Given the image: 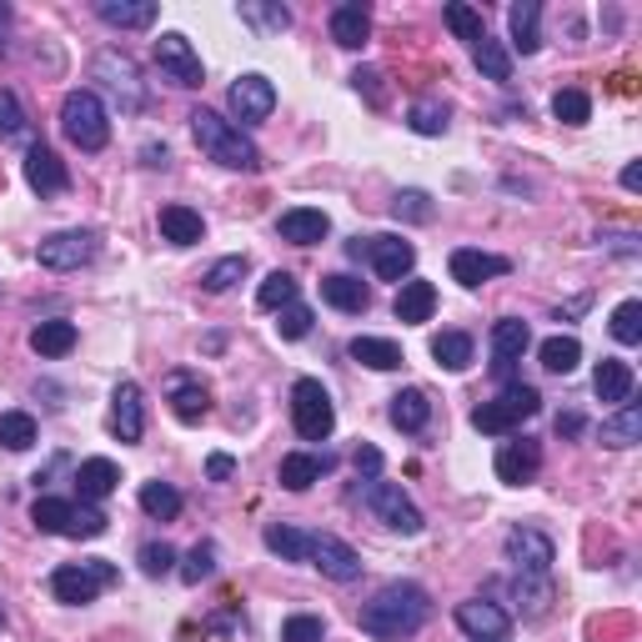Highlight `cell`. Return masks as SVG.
Masks as SVG:
<instances>
[{
  "instance_id": "cell-1",
  "label": "cell",
  "mask_w": 642,
  "mask_h": 642,
  "mask_svg": "<svg viewBox=\"0 0 642 642\" xmlns=\"http://www.w3.org/2000/svg\"><path fill=\"white\" fill-rule=\"evenodd\" d=\"M427 618H432V598H427V588H417V582H387V588L361 608V628L381 642L412 638Z\"/></svg>"
},
{
  "instance_id": "cell-2",
  "label": "cell",
  "mask_w": 642,
  "mask_h": 642,
  "mask_svg": "<svg viewBox=\"0 0 642 642\" xmlns=\"http://www.w3.org/2000/svg\"><path fill=\"white\" fill-rule=\"evenodd\" d=\"M191 136H197L201 151L217 166H227V171H262V151L241 136V126H231L217 110H207V106L191 110Z\"/></svg>"
},
{
  "instance_id": "cell-3",
  "label": "cell",
  "mask_w": 642,
  "mask_h": 642,
  "mask_svg": "<svg viewBox=\"0 0 642 642\" xmlns=\"http://www.w3.org/2000/svg\"><path fill=\"white\" fill-rule=\"evenodd\" d=\"M61 131H66L71 146H81V151H106L110 120H106V106H101L96 91H71V96L61 101Z\"/></svg>"
},
{
  "instance_id": "cell-4",
  "label": "cell",
  "mask_w": 642,
  "mask_h": 642,
  "mask_svg": "<svg viewBox=\"0 0 642 642\" xmlns=\"http://www.w3.org/2000/svg\"><path fill=\"white\" fill-rule=\"evenodd\" d=\"M537 407H543L537 387L512 381V387H502L497 402H482L477 412H472V427H477V432H487V436H507V432H517L527 417H537Z\"/></svg>"
},
{
  "instance_id": "cell-5",
  "label": "cell",
  "mask_w": 642,
  "mask_h": 642,
  "mask_svg": "<svg viewBox=\"0 0 642 642\" xmlns=\"http://www.w3.org/2000/svg\"><path fill=\"white\" fill-rule=\"evenodd\" d=\"M292 427L302 442H327L331 427H337V407L316 377H302L292 387Z\"/></svg>"
},
{
  "instance_id": "cell-6",
  "label": "cell",
  "mask_w": 642,
  "mask_h": 642,
  "mask_svg": "<svg viewBox=\"0 0 642 642\" xmlns=\"http://www.w3.org/2000/svg\"><path fill=\"white\" fill-rule=\"evenodd\" d=\"M116 582V567L106 562V557H91V562H66L51 572V592L55 602H66V608H86V602H96L101 588H110Z\"/></svg>"
},
{
  "instance_id": "cell-7",
  "label": "cell",
  "mask_w": 642,
  "mask_h": 642,
  "mask_svg": "<svg viewBox=\"0 0 642 642\" xmlns=\"http://www.w3.org/2000/svg\"><path fill=\"white\" fill-rule=\"evenodd\" d=\"M361 507H367L381 527H392V533H402V537H417V533H422V512L412 507V497H407V492L397 487V482L367 477V487H361Z\"/></svg>"
},
{
  "instance_id": "cell-8",
  "label": "cell",
  "mask_w": 642,
  "mask_h": 642,
  "mask_svg": "<svg viewBox=\"0 0 642 642\" xmlns=\"http://www.w3.org/2000/svg\"><path fill=\"white\" fill-rule=\"evenodd\" d=\"M96 81L116 96L120 110H141L146 106V86H141V71H136L131 55H120V51H101L96 55Z\"/></svg>"
},
{
  "instance_id": "cell-9",
  "label": "cell",
  "mask_w": 642,
  "mask_h": 642,
  "mask_svg": "<svg viewBox=\"0 0 642 642\" xmlns=\"http://www.w3.org/2000/svg\"><path fill=\"white\" fill-rule=\"evenodd\" d=\"M347 256H357V262L367 256V262L377 266L381 282H402V276L417 266V246H412V241H402V236H371V241L357 236L347 246Z\"/></svg>"
},
{
  "instance_id": "cell-10",
  "label": "cell",
  "mask_w": 642,
  "mask_h": 642,
  "mask_svg": "<svg viewBox=\"0 0 642 642\" xmlns=\"http://www.w3.org/2000/svg\"><path fill=\"white\" fill-rule=\"evenodd\" d=\"M156 66H161V76L171 81V86H181V91H197L201 81H207L201 55L191 51V41H186L181 31H166L161 41H156Z\"/></svg>"
},
{
  "instance_id": "cell-11",
  "label": "cell",
  "mask_w": 642,
  "mask_h": 642,
  "mask_svg": "<svg viewBox=\"0 0 642 642\" xmlns=\"http://www.w3.org/2000/svg\"><path fill=\"white\" fill-rule=\"evenodd\" d=\"M96 251H101L96 231H55V236H45L35 246V256H41L45 272H81Z\"/></svg>"
},
{
  "instance_id": "cell-12",
  "label": "cell",
  "mask_w": 642,
  "mask_h": 642,
  "mask_svg": "<svg viewBox=\"0 0 642 642\" xmlns=\"http://www.w3.org/2000/svg\"><path fill=\"white\" fill-rule=\"evenodd\" d=\"M502 552H507V562L517 567V572H533V577H547L557 562V543L547 533H537V527H512Z\"/></svg>"
},
{
  "instance_id": "cell-13",
  "label": "cell",
  "mask_w": 642,
  "mask_h": 642,
  "mask_svg": "<svg viewBox=\"0 0 642 642\" xmlns=\"http://www.w3.org/2000/svg\"><path fill=\"white\" fill-rule=\"evenodd\" d=\"M306 562L322 567V572H327L331 582H357V577H361V557L351 552V547L341 543V537H331V533H312Z\"/></svg>"
},
{
  "instance_id": "cell-14",
  "label": "cell",
  "mask_w": 642,
  "mask_h": 642,
  "mask_svg": "<svg viewBox=\"0 0 642 642\" xmlns=\"http://www.w3.org/2000/svg\"><path fill=\"white\" fill-rule=\"evenodd\" d=\"M110 432H116V442H141L146 402L136 381H116V392H110Z\"/></svg>"
},
{
  "instance_id": "cell-15",
  "label": "cell",
  "mask_w": 642,
  "mask_h": 642,
  "mask_svg": "<svg viewBox=\"0 0 642 642\" xmlns=\"http://www.w3.org/2000/svg\"><path fill=\"white\" fill-rule=\"evenodd\" d=\"M227 106H231V116H236V120L256 126V120H266L276 110V86L266 76H241L236 86H231Z\"/></svg>"
},
{
  "instance_id": "cell-16",
  "label": "cell",
  "mask_w": 642,
  "mask_h": 642,
  "mask_svg": "<svg viewBox=\"0 0 642 642\" xmlns=\"http://www.w3.org/2000/svg\"><path fill=\"white\" fill-rule=\"evenodd\" d=\"M537 472H543V446H537L533 436H523V442H502L497 477L507 482V487H527V482H537Z\"/></svg>"
},
{
  "instance_id": "cell-17",
  "label": "cell",
  "mask_w": 642,
  "mask_h": 642,
  "mask_svg": "<svg viewBox=\"0 0 642 642\" xmlns=\"http://www.w3.org/2000/svg\"><path fill=\"white\" fill-rule=\"evenodd\" d=\"M166 397H171L176 422H186V427H197L201 417L211 412V392H207V381H201V377H191V371H176V377L166 381Z\"/></svg>"
},
{
  "instance_id": "cell-18",
  "label": "cell",
  "mask_w": 642,
  "mask_h": 642,
  "mask_svg": "<svg viewBox=\"0 0 642 642\" xmlns=\"http://www.w3.org/2000/svg\"><path fill=\"white\" fill-rule=\"evenodd\" d=\"M527 347H533V331H527V322H517V316L497 322V327H492V367H497V377H512V367L523 361Z\"/></svg>"
},
{
  "instance_id": "cell-19",
  "label": "cell",
  "mask_w": 642,
  "mask_h": 642,
  "mask_svg": "<svg viewBox=\"0 0 642 642\" xmlns=\"http://www.w3.org/2000/svg\"><path fill=\"white\" fill-rule=\"evenodd\" d=\"M457 628L467 632V638H477V642H502L512 622H507V612H502L497 602L472 598V602H462V608H457Z\"/></svg>"
},
{
  "instance_id": "cell-20",
  "label": "cell",
  "mask_w": 642,
  "mask_h": 642,
  "mask_svg": "<svg viewBox=\"0 0 642 642\" xmlns=\"http://www.w3.org/2000/svg\"><path fill=\"white\" fill-rule=\"evenodd\" d=\"M25 181H31V191H41V197H61L71 186V176H66V161H61L51 146H31V156H25Z\"/></svg>"
},
{
  "instance_id": "cell-21",
  "label": "cell",
  "mask_w": 642,
  "mask_h": 642,
  "mask_svg": "<svg viewBox=\"0 0 642 642\" xmlns=\"http://www.w3.org/2000/svg\"><path fill=\"white\" fill-rule=\"evenodd\" d=\"M327 231H331L327 211H316V207H292L276 221V236L292 241V246H316V241H327Z\"/></svg>"
},
{
  "instance_id": "cell-22",
  "label": "cell",
  "mask_w": 642,
  "mask_h": 642,
  "mask_svg": "<svg viewBox=\"0 0 642 642\" xmlns=\"http://www.w3.org/2000/svg\"><path fill=\"white\" fill-rule=\"evenodd\" d=\"M492 276H507V256H492V251H477V246L452 251V282L482 286V282H492Z\"/></svg>"
},
{
  "instance_id": "cell-23",
  "label": "cell",
  "mask_w": 642,
  "mask_h": 642,
  "mask_svg": "<svg viewBox=\"0 0 642 642\" xmlns=\"http://www.w3.org/2000/svg\"><path fill=\"white\" fill-rule=\"evenodd\" d=\"M327 472H331L327 452H322V457H316V452H292V457H282V487L286 492H306L312 482L327 477Z\"/></svg>"
},
{
  "instance_id": "cell-24",
  "label": "cell",
  "mask_w": 642,
  "mask_h": 642,
  "mask_svg": "<svg viewBox=\"0 0 642 642\" xmlns=\"http://www.w3.org/2000/svg\"><path fill=\"white\" fill-rule=\"evenodd\" d=\"M392 312H397V322H402V327H417V322H427V316L436 312V286L432 282H402V292H397Z\"/></svg>"
},
{
  "instance_id": "cell-25",
  "label": "cell",
  "mask_w": 642,
  "mask_h": 642,
  "mask_svg": "<svg viewBox=\"0 0 642 642\" xmlns=\"http://www.w3.org/2000/svg\"><path fill=\"white\" fill-rule=\"evenodd\" d=\"M76 487H81V502H101V497H110V492L120 487L116 462H110V457H91V462H81V467H76Z\"/></svg>"
},
{
  "instance_id": "cell-26",
  "label": "cell",
  "mask_w": 642,
  "mask_h": 642,
  "mask_svg": "<svg viewBox=\"0 0 642 642\" xmlns=\"http://www.w3.org/2000/svg\"><path fill=\"white\" fill-rule=\"evenodd\" d=\"M367 35H371V15H367V6H361V0H347V6H337V11H331V41H337V45L357 51Z\"/></svg>"
},
{
  "instance_id": "cell-27",
  "label": "cell",
  "mask_w": 642,
  "mask_h": 642,
  "mask_svg": "<svg viewBox=\"0 0 642 642\" xmlns=\"http://www.w3.org/2000/svg\"><path fill=\"white\" fill-rule=\"evenodd\" d=\"M322 302L337 306V312H367L371 292H367V282H357V276L337 272V276H322Z\"/></svg>"
},
{
  "instance_id": "cell-28",
  "label": "cell",
  "mask_w": 642,
  "mask_h": 642,
  "mask_svg": "<svg viewBox=\"0 0 642 642\" xmlns=\"http://www.w3.org/2000/svg\"><path fill=\"white\" fill-rule=\"evenodd\" d=\"M96 15L106 25H120V31H146V25H156L151 0H101Z\"/></svg>"
},
{
  "instance_id": "cell-29",
  "label": "cell",
  "mask_w": 642,
  "mask_h": 642,
  "mask_svg": "<svg viewBox=\"0 0 642 642\" xmlns=\"http://www.w3.org/2000/svg\"><path fill=\"white\" fill-rule=\"evenodd\" d=\"M592 392H598V402H628L632 397V367L618 357H602L598 371H592Z\"/></svg>"
},
{
  "instance_id": "cell-30",
  "label": "cell",
  "mask_w": 642,
  "mask_h": 642,
  "mask_svg": "<svg viewBox=\"0 0 642 642\" xmlns=\"http://www.w3.org/2000/svg\"><path fill=\"white\" fill-rule=\"evenodd\" d=\"M161 236L171 241V246H197V241L207 236V221L191 207H161Z\"/></svg>"
},
{
  "instance_id": "cell-31",
  "label": "cell",
  "mask_w": 642,
  "mask_h": 642,
  "mask_svg": "<svg viewBox=\"0 0 642 642\" xmlns=\"http://www.w3.org/2000/svg\"><path fill=\"white\" fill-rule=\"evenodd\" d=\"M537 21H543V6L537 0H517L507 11V25H512V45L523 55H533L537 45H543V31H537Z\"/></svg>"
},
{
  "instance_id": "cell-32",
  "label": "cell",
  "mask_w": 642,
  "mask_h": 642,
  "mask_svg": "<svg viewBox=\"0 0 642 642\" xmlns=\"http://www.w3.org/2000/svg\"><path fill=\"white\" fill-rule=\"evenodd\" d=\"M552 572L547 577H533V572H517V612L523 618H547V608H552Z\"/></svg>"
},
{
  "instance_id": "cell-33",
  "label": "cell",
  "mask_w": 642,
  "mask_h": 642,
  "mask_svg": "<svg viewBox=\"0 0 642 642\" xmlns=\"http://www.w3.org/2000/svg\"><path fill=\"white\" fill-rule=\"evenodd\" d=\"M347 351L371 371H397V367H402V347L387 341V337H351Z\"/></svg>"
},
{
  "instance_id": "cell-34",
  "label": "cell",
  "mask_w": 642,
  "mask_h": 642,
  "mask_svg": "<svg viewBox=\"0 0 642 642\" xmlns=\"http://www.w3.org/2000/svg\"><path fill=\"white\" fill-rule=\"evenodd\" d=\"M427 422H432V402H427L422 387H407V392L392 397V427H402V432H422Z\"/></svg>"
},
{
  "instance_id": "cell-35",
  "label": "cell",
  "mask_w": 642,
  "mask_h": 642,
  "mask_svg": "<svg viewBox=\"0 0 642 642\" xmlns=\"http://www.w3.org/2000/svg\"><path fill=\"white\" fill-rule=\"evenodd\" d=\"M76 347V322H41V327L31 331V351L35 357H66V351Z\"/></svg>"
},
{
  "instance_id": "cell-36",
  "label": "cell",
  "mask_w": 642,
  "mask_h": 642,
  "mask_svg": "<svg viewBox=\"0 0 642 642\" xmlns=\"http://www.w3.org/2000/svg\"><path fill=\"white\" fill-rule=\"evenodd\" d=\"M71 512H76V502H66V497H35L31 523L51 537H71Z\"/></svg>"
},
{
  "instance_id": "cell-37",
  "label": "cell",
  "mask_w": 642,
  "mask_h": 642,
  "mask_svg": "<svg viewBox=\"0 0 642 642\" xmlns=\"http://www.w3.org/2000/svg\"><path fill=\"white\" fill-rule=\"evenodd\" d=\"M432 357H436V367H446V371H467L472 367V337L467 331H436Z\"/></svg>"
},
{
  "instance_id": "cell-38",
  "label": "cell",
  "mask_w": 642,
  "mask_h": 642,
  "mask_svg": "<svg viewBox=\"0 0 642 642\" xmlns=\"http://www.w3.org/2000/svg\"><path fill=\"white\" fill-rule=\"evenodd\" d=\"M632 442H642V407L622 402V412L602 422V446H632Z\"/></svg>"
},
{
  "instance_id": "cell-39",
  "label": "cell",
  "mask_w": 642,
  "mask_h": 642,
  "mask_svg": "<svg viewBox=\"0 0 642 642\" xmlns=\"http://www.w3.org/2000/svg\"><path fill=\"white\" fill-rule=\"evenodd\" d=\"M537 357H543V367L552 371V377H567V371H577V361H582V341L577 337H547Z\"/></svg>"
},
{
  "instance_id": "cell-40",
  "label": "cell",
  "mask_w": 642,
  "mask_h": 642,
  "mask_svg": "<svg viewBox=\"0 0 642 642\" xmlns=\"http://www.w3.org/2000/svg\"><path fill=\"white\" fill-rule=\"evenodd\" d=\"M472 61H477V71L487 81H512V55L502 51V41H492V35H482V41L472 45Z\"/></svg>"
},
{
  "instance_id": "cell-41",
  "label": "cell",
  "mask_w": 642,
  "mask_h": 642,
  "mask_svg": "<svg viewBox=\"0 0 642 642\" xmlns=\"http://www.w3.org/2000/svg\"><path fill=\"white\" fill-rule=\"evenodd\" d=\"M141 512L156 517V523H171L176 512H181V492L166 487V482H146L141 487Z\"/></svg>"
},
{
  "instance_id": "cell-42",
  "label": "cell",
  "mask_w": 642,
  "mask_h": 642,
  "mask_svg": "<svg viewBox=\"0 0 642 642\" xmlns=\"http://www.w3.org/2000/svg\"><path fill=\"white\" fill-rule=\"evenodd\" d=\"M552 116L562 120V126H588V120H592V96H588V91H572V86L557 91V96H552Z\"/></svg>"
},
{
  "instance_id": "cell-43",
  "label": "cell",
  "mask_w": 642,
  "mask_h": 642,
  "mask_svg": "<svg viewBox=\"0 0 642 642\" xmlns=\"http://www.w3.org/2000/svg\"><path fill=\"white\" fill-rule=\"evenodd\" d=\"M266 547H272L276 557H286V562H306V547H312V533H296V527H266Z\"/></svg>"
},
{
  "instance_id": "cell-44",
  "label": "cell",
  "mask_w": 642,
  "mask_h": 642,
  "mask_svg": "<svg viewBox=\"0 0 642 642\" xmlns=\"http://www.w3.org/2000/svg\"><path fill=\"white\" fill-rule=\"evenodd\" d=\"M0 446H11V452L35 446V417L31 412H0Z\"/></svg>"
},
{
  "instance_id": "cell-45",
  "label": "cell",
  "mask_w": 642,
  "mask_h": 642,
  "mask_svg": "<svg viewBox=\"0 0 642 642\" xmlns=\"http://www.w3.org/2000/svg\"><path fill=\"white\" fill-rule=\"evenodd\" d=\"M296 302V276L292 272H272L262 282V292H256V306L262 312H282V306H292Z\"/></svg>"
},
{
  "instance_id": "cell-46",
  "label": "cell",
  "mask_w": 642,
  "mask_h": 642,
  "mask_svg": "<svg viewBox=\"0 0 642 642\" xmlns=\"http://www.w3.org/2000/svg\"><path fill=\"white\" fill-rule=\"evenodd\" d=\"M446 116H452V110H446L442 101H417V106L407 110V126H412L417 136H442L446 131Z\"/></svg>"
},
{
  "instance_id": "cell-47",
  "label": "cell",
  "mask_w": 642,
  "mask_h": 642,
  "mask_svg": "<svg viewBox=\"0 0 642 642\" xmlns=\"http://www.w3.org/2000/svg\"><path fill=\"white\" fill-rule=\"evenodd\" d=\"M446 25H452V31H457L467 45H477L482 35H487V25H482V11H472V6H462V0H452V6H446Z\"/></svg>"
},
{
  "instance_id": "cell-48",
  "label": "cell",
  "mask_w": 642,
  "mask_h": 642,
  "mask_svg": "<svg viewBox=\"0 0 642 642\" xmlns=\"http://www.w3.org/2000/svg\"><path fill=\"white\" fill-rule=\"evenodd\" d=\"M612 337H618L622 347H638L642 341V302H622L618 312H612Z\"/></svg>"
},
{
  "instance_id": "cell-49",
  "label": "cell",
  "mask_w": 642,
  "mask_h": 642,
  "mask_svg": "<svg viewBox=\"0 0 642 642\" xmlns=\"http://www.w3.org/2000/svg\"><path fill=\"white\" fill-rule=\"evenodd\" d=\"M392 217L397 221H432L436 207H432V197H427V191H397V197H392Z\"/></svg>"
},
{
  "instance_id": "cell-50",
  "label": "cell",
  "mask_w": 642,
  "mask_h": 642,
  "mask_svg": "<svg viewBox=\"0 0 642 642\" xmlns=\"http://www.w3.org/2000/svg\"><path fill=\"white\" fill-rule=\"evenodd\" d=\"M241 276H246V256H221V262L201 276V286H207V292H231Z\"/></svg>"
},
{
  "instance_id": "cell-51",
  "label": "cell",
  "mask_w": 642,
  "mask_h": 642,
  "mask_svg": "<svg viewBox=\"0 0 642 642\" xmlns=\"http://www.w3.org/2000/svg\"><path fill=\"white\" fill-rule=\"evenodd\" d=\"M211 572H217V547H211V543H197V547H191V552H186L181 577H186V582H191V588H197V582H207Z\"/></svg>"
},
{
  "instance_id": "cell-52",
  "label": "cell",
  "mask_w": 642,
  "mask_h": 642,
  "mask_svg": "<svg viewBox=\"0 0 642 642\" xmlns=\"http://www.w3.org/2000/svg\"><path fill=\"white\" fill-rule=\"evenodd\" d=\"M25 136V110L11 91H0V141H21Z\"/></svg>"
},
{
  "instance_id": "cell-53",
  "label": "cell",
  "mask_w": 642,
  "mask_h": 642,
  "mask_svg": "<svg viewBox=\"0 0 642 642\" xmlns=\"http://www.w3.org/2000/svg\"><path fill=\"white\" fill-rule=\"evenodd\" d=\"M322 638H327V628L312 612H296V618L282 622V642H322Z\"/></svg>"
},
{
  "instance_id": "cell-54",
  "label": "cell",
  "mask_w": 642,
  "mask_h": 642,
  "mask_svg": "<svg viewBox=\"0 0 642 642\" xmlns=\"http://www.w3.org/2000/svg\"><path fill=\"white\" fill-rule=\"evenodd\" d=\"M241 21L262 25V31H286V25H292V11H286V6H241Z\"/></svg>"
},
{
  "instance_id": "cell-55",
  "label": "cell",
  "mask_w": 642,
  "mask_h": 642,
  "mask_svg": "<svg viewBox=\"0 0 642 642\" xmlns=\"http://www.w3.org/2000/svg\"><path fill=\"white\" fill-rule=\"evenodd\" d=\"M106 523H110L106 512L91 507V502H81V507L71 512V537H101V533H106Z\"/></svg>"
},
{
  "instance_id": "cell-56",
  "label": "cell",
  "mask_w": 642,
  "mask_h": 642,
  "mask_svg": "<svg viewBox=\"0 0 642 642\" xmlns=\"http://www.w3.org/2000/svg\"><path fill=\"white\" fill-rule=\"evenodd\" d=\"M276 331H282L286 341H302L306 331H312V306H302V302L282 306V322H276Z\"/></svg>"
},
{
  "instance_id": "cell-57",
  "label": "cell",
  "mask_w": 642,
  "mask_h": 642,
  "mask_svg": "<svg viewBox=\"0 0 642 642\" xmlns=\"http://www.w3.org/2000/svg\"><path fill=\"white\" fill-rule=\"evenodd\" d=\"M171 567H176V552H171L166 543H146V547H141V572H146V577H166Z\"/></svg>"
},
{
  "instance_id": "cell-58",
  "label": "cell",
  "mask_w": 642,
  "mask_h": 642,
  "mask_svg": "<svg viewBox=\"0 0 642 642\" xmlns=\"http://www.w3.org/2000/svg\"><path fill=\"white\" fill-rule=\"evenodd\" d=\"M351 86H357L371 106H381V101H387V91H381V71H357V76H351Z\"/></svg>"
},
{
  "instance_id": "cell-59",
  "label": "cell",
  "mask_w": 642,
  "mask_h": 642,
  "mask_svg": "<svg viewBox=\"0 0 642 642\" xmlns=\"http://www.w3.org/2000/svg\"><path fill=\"white\" fill-rule=\"evenodd\" d=\"M231 472H236V457H227V452H211V457H207V477L211 482H227Z\"/></svg>"
},
{
  "instance_id": "cell-60",
  "label": "cell",
  "mask_w": 642,
  "mask_h": 642,
  "mask_svg": "<svg viewBox=\"0 0 642 642\" xmlns=\"http://www.w3.org/2000/svg\"><path fill=\"white\" fill-rule=\"evenodd\" d=\"M351 462H357V472H367V477H377V472H381V452H377V446H357V457H351Z\"/></svg>"
},
{
  "instance_id": "cell-61",
  "label": "cell",
  "mask_w": 642,
  "mask_h": 642,
  "mask_svg": "<svg viewBox=\"0 0 642 642\" xmlns=\"http://www.w3.org/2000/svg\"><path fill=\"white\" fill-rule=\"evenodd\" d=\"M582 432V412H562L557 417V436H577Z\"/></svg>"
},
{
  "instance_id": "cell-62",
  "label": "cell",
  "mask_w": 642,
  "mask_h": 642,
  "mask_svg": "<svg viewBox=\"0 0 642 642\" xmlns=\"http://www.w3.org/2000/svg\"><path fill=\"white\" fill-rule=\"evenodd\" d=\"M622 186H628V191H642V166L638 161L622 166Z\"/></svg>"
},
{
  "instance_id": "cell-63",
  "label": "cell",
  "mask_w": 642,
  "mask_h": 642,
  "mask_svg": "<svg viewBox=\"0 0 642 642\" xmlns=\"http://www.w3.org/2000/svg\"><path fill=\"white\" fill-rule=\"evenodd\" d=\"M6 15H11V11L0 6V55H6Z\"/></svg>"
},
{
  "instance_id": "cell-64",
  "label": "cell",
  "mask_w": 642,
  "mask_h": 642,
  "mask_svg": "<svg viewBox=\"0 0 642 642\" xmlns=\"http://www.w3.org/2000/svg\"><path fill=\"white\" fill-rule=\"evenodd\" d=\"M0 628H6V602H0Z\"/></svg>"
}]
</instances>
